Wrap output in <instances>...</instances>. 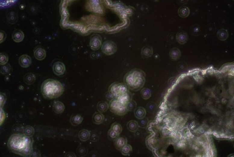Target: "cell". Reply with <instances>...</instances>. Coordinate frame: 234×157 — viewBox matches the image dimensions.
<instances>
[{
    "mask_svg": "<svg viewBox=\"0 0 234 157\" xmlns=\"http://www.w3.org/2000/svg\"><path fill=\"white\" fill-rule=\"evenodd\" d=\"M101 48L102 52L107 55H113L117 51L116 45L111 41H107L103 43Z\"/></svg>",
    "mask_w": 234,
    "mask_h": 157,
    "instance_id": "obj_5",
    "label": "cell"
},
{
    "mask_svg": "<svg viewBox=\"0 0 234 157\" xmlns=\"http://www.w3.org/2000/svg\"><path fill=\"white\" fill-rule=\"evenodd\" d=\"M139 121L138 124L139 127L141 128H145L147 126L148 124V119L145 118V117L143 119H140Z\"/></svg>",
    "mask_w": 234,
    "mask_h": 157,
    "instance_id": "obj_37",
    "label": "cell"
},
{
    "mask_svg": "<svg viewBox=\"0 0 234 157\" xmlns=\"http://www.w3.org/2000/svg\"><path fill=\"white\" fill-rule=\"evenodd\" d=\"M119 136H120V134H117L116 132H115L111 129L109 130L108 133V138L110 140H112V141H115L117 138L119 137Z\"/></svg>",
    "mask_w": 234,
    "mask_h": 157,
    "instance_id": "obj_32",
    "label": "cell"
},
{
    "mask_svg": "<svg viewBox=\"0 0 234 157\" xmlns=\"http://www.w3.org/2000/svg\"><path fill=\"white\" fill-rule=\"evenodd\" d=\"M119 83H114L109 86L108 91L109 94L114 98L118 97L120 94V93L119 87Z\"/></svg>",
    "mask_w": 234,
    "mask_h": 157,
    "instance_id": "obj_10",
    "label": "cell"
},
{
    "mask_svg": "<svg viewBox=\"0 0 234 157\" xmlns=\"http://www.w3.org/2000/svg\"><path fill=\"white\" fill-rule=\"evenodd\" d=\"M87 153V150H86V149L84 147H80L79 149H78L77 153L79 156L82 157V156H85Z\"/></svg>",
    "mask_w": 234,
    "mask_h": 157,
    "instance_id": "obj_38",
    "label": "cell"
},
{
    "mask_svg": "<svg viewBox=\"0 0 234 157\" xmlns=\"http://www.w3.org/2000/svg\"><path fill=\"white\" fill-rule=\"evenodd\" d=\"M153 53L152 48L149 46H145L142 48V55L145 58L151 57Z\"/></svg>",
    "mask_w": 234,
    "mask_h": 157,
    "instance_id": "obj_27",
    "label": "cell"
},
{
    "mask_svg": "<svg viewBox=\"0 0 234 157\" xmlns=\"http://www.w3.org/2000/svg\"><path fill=\"white\" fill-rule=\"evenodd\" d=\"M147 109L150 112H154L155 110L156 105L153 103H149L147 106Z\"/></svg>",
    "mask_w": 234,
    "mask_h": 157,
    "instance_id": "obj_40",
    "label": "cell"
},
{
    "mask_svg": "<svg viewBox=\"0 0 234 157\" xmlns=\"http://www.w3.org/2000/svg\"><path fill=\"white\" fill-rule=\"evenodd\" d=\"M117 99L122 104L127 105V104L132 100V95L129 92H127L124 94H121Z\"/></svg>",
    "mask_w": 234,
    "mask_h": 157,
    "instance_id": "obj_11",
    "label": "cell"
},
{
    "mask_svg": "<svg viewBox=\"0 0 234 157\" xmlns=\"http://www.w3.org/2000/svg\"><path fill=\"white\" fill-rule=\"evenodd\" d=\"M132 150V148L131 145L126 144V145L121 149L120 151L122 154L124 156L129 155Z\"/></svg>",
    "mask_w": 234,
    "mask_h": 157,
    "instance_id": "obj_29",
    "label": "cell"
},
{
    "mask_svg": "<svg viewBox=\"0 0 234 157\" xmlns=\"http://www.w3.org/2000/svg\"><path fill=\"white\" fill-rule=\"evenodd\" d=\"M11 66L9 64H3L1 65L0 66V72L2 74H7L9 73L11 71Z\"/></svg>",
    "mask_w": 234,
    "mask_h": 157,
    "instance_id": "obj_34",
    "label": "cell"
},
{
    "mask_svg": "<svg viewBox=\"0 0 234 157\" xmlns=\"http://www.w3.org/2000/svg\"><path fill=\"white\" fill-rule=\"evenodd\" d=\"M34 56L37 60H42L45 59L46 55L45 50L41 47H38L35 48L34 53Z\"/></svg>",
    "mask_w": 234,
    "mask_h": 157,
    "instance_id": "obj_9",
    "label": "cell"
},
{
    "mask_svg": "<svg viewBox=\"0 0 234 157\" xmlns=\"http://www.w3.org/2000/svg\"><path fill=\"white\" fill-rule=\"evenodd\" d=\"M119 91H120V94H124L129 92V88L125 83H119Z\"/></svg>",
    "mask_w": 234,
    "mask_h": 157,
    "instance_id": "obj_33",
    "label": "cell"
},
{
    "mask_svg": "<svg viewBox=\"0 0 234 157\" xmlns=\"http://www.w3.org/2000/svg\"><path fill=\"white\" fill-rule=\"evenodd\" d=\"M105 119V116L101 112H95L92 117V121L96 124H100Z\"/></svg>",
    "mask_w": 234,
    "mask_h": 157,
    "instance_id": "obj_19",
    "label": "cell"
},
{
    "mask_svg": "<svg viewBox=\"0 0 234 157\" xmlns=\"http://www.w3.org/2000/svg\"><path fill=\"white\" fill-rule=\"evenodd\" d=\"M53 108L56 113L61 114L64 111L65 106L64 104L61 101L55 100L53 103Z\"/></svg>",
    "mask_w": 234,
    "mask_h": 157,
    "instance_id": "obj_13",
    "label": "cell"
},
{
    "mask_svg": "<svg viewBox=\"0 0 234 157\" xmlns=\"http://www.w3.org/2000/svg\"><path fill=\"white\" fill-rule=\"evenodd\" d=\"M8 61V55L4 53H0V64L3 65L7 63Z\"/></svg>",
    "mask_w": 234,
    "mask_h": 157,
    "instance_id": "obj_35",
    "label": "cell"
},
{
    "mask_svg": "<svg viewBox=\"0 0 234 157\" xmlns=\"http://www.w3.org/2000/svg\"><path fill=\"white\" fill-rule=\"evenodd\" d=\"M135 116L139 119H143L146 115V111L143 107H138L134 110Z\"/></svg>",
    "mask_w": 234,
    "mask_h": 157,
    "instance_id": "obj_16",
    "label": "cell"
},
{
    "mask_svg": "<svg viewBox=\"0 0 234 157\" xmlns=\"http://www.w3.org/2000/svg\"><path fill=\"white\" fill-rule=\"evenodd\" d=\"M53 70L55 74L57 75H62L66 72V67L62 62H57L54 64Z\"/></svg>",
    "mask_w": 234,
    "mask_h": 157,
    "instance_id": "obj_7",
    "label": "cell"
},
{
    "mask_svg": "<svg viewBox=\"0 0 234 157\" xmlns=\"http://www.w3.org/2000/svg\"><path fill=\"white\" fill-rule=\"evenodd\" d=\"M141 96L143 98L147 100L151 96V91L148 88H144L141 91Z\"/></svg>",
    "mask_w": 234,
    "mask_h": 157,
    "instance_id": "obj_30",
    "label": "cell"
},
{
    "mask_svg": "<svg viewBox=\"0 0 234 157\" xmlns=\"http://www.w3.org/2000/svg\"><path fill=\"white\" fill-rule=\"evenodd\" d=\"M6 98L5 95L0 93V126L2 125L6 118L5 112L3 111L2 107L6 101Z\"/></svg>",
    "mask_w": 234,
    "mask_h": 157,
    "instance_id": "obj_8",
    "label": "cell"
},
{
    "mask_svg": "<svg viewBox=\"0 0 234 157\" xmlns=\"http://www.w3.org/2000/svg\"><path fill=\"white\" fill-rule=\"evenodd\" d=\"M179 16L182 17H187L190 14L189 9L187 7H181L178 11Z\"/></svg>",
    "mask_w": 234,
    "mask_h": 157,
    "instance_id": "obj_25",
    "label": "cell"
},
{
    "mask_svg": "<svg viewBox=\"0 0 234 157\" xmlns=\"http://www.w3.org/2000/svg\"><path fill=\"white\" fill-rule=\"evenodd\" d=\"M145 75L144 72L139 69H132L124 77V83L129 89L133 91L140 90L145 83Z\"/></svg>",
    "mask_w": 234,
    "mask_h": 157,
    "instance_id": "obj_3",
    "label": "cell"
},
{
    "mask_svg": "<svg viewBox=\"0 0 234 157\" xmlns=\"http://www.w3.org/2000/svg\"><path fill=\"white\" fill-rule=\"evenodd\" d=\"M127 128L129 131L132 132H135L138 129V122L135 120H131L129 121L127 123Z\"/></svg>",
    "mask_w": 234,
    "mask_h": 157,
    "instance_id": "obj_22",
    "label": "cell"
},
{
    "mask_svg": "<svg viewBox=\"0 0 234 157\" xmlns=\"http://www.w3.org/2000/svg\"><path fill=\"white\" fill-rule=\"evenodd\" d=\"M127 144V140L124 137H118L115 140L114 145L118 150H120L124 145Z\"/></svg>",
    "mask_w": 234,
    "mask_h": 157,
    "instance_id": "obj_15",
    "label": "cell"
},
{
    "mask_svg": "<svg viewBox=\"0 0 234 157\" xmlns=\"http://www.w3.org/2000/svg\"><path fill=\"white\" fill-rule=\"evenodd\" d=\"M108 106L110 111L117 115L122 116L126 114L128 112L126 105L122 104L117 98H114L111 100Z\"/></svg>",
    "mask_w": 234,
    "mask_h": 157,
    "instance_id": "obj_4",
    "label": "cell"
},
{
    "mask_svg": "<svg viewBox=\"0 0 234 157\" xmlns=\"http://www.w3.org/2000/svg\"><path fill=\"white\" fill-rule=\"evenodd\" d=\"M24 38V34L20 30H15L12 33V38L17 43L22 42Z\"/></svg>",
    "mask_w": 234,
    "mask_h": 157,
    "instance_id": "obj_14",
    "label": "cell"
},
{
    "mask_svg": "<svg viewBox=\"0 0 234 157\" xmlns=\"http://www.w3.org/2000/svg\"><path fill=\"white\" fill-rule=\"evenodd\" d=\"M192 33L194 35H197L199 33L200 31V29L199 27L198 26L192 27L191 29Z\"/></svg>",
    "mask_w": 234,
    "mask_h": 157,
    "instance_id": "obj_39",
    "label": "cell"
},
{
    "mask_svg": "<svg viewBox=\"0 0 234 157\" xmlns=\"http://www.w3.org/2000/svg\"><path fill=\"white\" fill-rule=\"evenodd\" d=\"M8 22L10 23H16L18 19V17L16 12L11 11L10 12L7 16Z\"/></svg>",
    "mask_w": 234,
    "mask_h": 157,
    "instance_id": "obj_28",
    "label": "cell"
},
{
    "mask_svg": "<svg viewBox=\"0 0 234 157\" xmlns=\"http://www.w3.org/2000/svg\"><path fill=\"white\" fill-rule=\"evenodd\" d=\"M19 62L22 67L27 68L30 66L31 64V59L29 55L24 54L20 57Z\"/></svg>",
    "mask_w": 234,
    "mask_h": 157,
    "instance_id": "obj_12",
    "label": "cell"
},
{
    "mask_svg": "<svg viewBox=\"0 0 234 157\" xmlns=\"http://www.w3.org/2000/svg\"><path fill=\"white\" fill-rule=\"evenodd\" d=\"M97 108L98 111L100 112H105L108 110L109 106L107 102L106 101H101L98 103Z\"/></svg>",
    "mask_w": 234,
    "mask_h": 157,
    "instance_id": "obj_21",
    "label": "cell"
},
{
    "mask_svg": "<svg viewBox=\"0 0 234 157\" xmlns=\"http://www.w3.org/2000/svg\"><path fill=\"white\" fill-rule=\"evenodd\" d=\"M101 45V39L98 35H93L92 37L90 42V46L93 50H98Z\"/></svg>",
    "mask_w": 234,
    "mask_h": 157,
    "instance_id": "obj_6",
    "label": "cell"
},
{
    "mask_svg": "<svg viewBox=\"0 0 234 157\" xmlns=\"http://www.w3.org/2000/svg\"><path fill=\"white\" fill-rule=\"evenodd\" d=\"M170 55L173 60H177L181 56V52L178 48H173L170 51Z\"/></svg>",
    "mask_w": 234,
    "mask_h": 157,
    "instance_id": "obj_26",
    "label": "cell"
},
{
    "mask_svg": "<svg viewBox=\"0 0 234 157\" xmlns=\"http://www.w3.org/2000/svg\"><path fill=\"white\" fill-rule=\"evenodd\" d=\"M41 90L45 98L52 99L61 97L64 92V88L59 81L48 79L42 84Z\"/></svg>",
    "mask_w": 234,
    "mask_h": 157,
    "instance_id": "obj_2",
    "label": "cell"
},
{
    "mask_svg": "<svg viewBox=\"0 0 234 157\" xmlns=\"http://www.w3.org/2000/svg\"><path fill=\"white\" fill-rule=\"evenodd\" d=\"M137 104L136 101L131 100L127 104V108L128 111H132L136 108Z\"/></svg>",
    "mask_w": 234,
    "mask_h": 157,
    "instance_id": "obj_36",
    "label": "cell"
},
{
    "mask_svg": "<svg viewBox=\"0 0 234 157\" xmlns=\"http://www.w3.org/2000/svg\"><path fill=\"white\" fill-rule=\"evenodd\" d=\"M229 33L227 30L225 29L220 30L217 32V37L221 41H225L228 38Z\"/></svg>",
    "mask_w": 234,
    "mask_h": 157,
    "instance_id": "obj_24",
    "label": "cell"
},
{
    "mask_svg": "<svg viewBox=\"0 0 234 157\" xmlns=\"http://www.w3.org/2000/svg\"><path fill=\"white\" fill-rule=\"evenodd\" d=\"M36 77L33 73H28L24 77L25 82L28 85H31L35 82Z\"/></svg>",
    "mask_w": 234,
    "mask_h": 157,
    "instance_id": "obj_23",
    "label": "cell"
},
{
    "mask_svg": "<svg viewBox=\"0 0 234 157\" xmlns=\"http://www.w3.org/2000/svg\"><path fill=\"white\" fill-rule=\"evenodd\" d=\"M188 0H177V1L179 3H181V4H185V3H187Z\"/></svg>",
    "mask_w": 234,
    "mask_h": 157,
    "instance_id": "obj_42",
    "label": "cell"
},
{
    "mask_svg": "<svg viewBox=\"0 0 234 157\" xmlns=\"http://www.w3.org/2000/svg\"><path fill=\"white\" fill-rule=\"evenodd\" d=\"M6 38V34L3 31L0 30V43L5 41Z\"/></svg>",
    "mask_w": 234,
    "mask_h": 157,
    "instance_id": "obj_41",
    "label": "cell"
},
{
    "mask_svg": "<svg viewBox=\"0 0 234 157\" xmlns=\"http://www.w3.org/2000/svg\"><path fill=\"white\" fill-rule=\"evenodd\" d=\"M8 145L12 152L21 156H30L33 151L32 139L25 135H12L9 139Z\"/></svg>",
    "mask_w": 234,
    "mask_h": 157,
    "instance_id": "obj_1",
    "label": "cell"
},
{
    "mask_svg": "<svg viewBox=\"0 0 234 157\" xmlns=\"http://www.w3.org/2000/svg\"><path fill=\"white\" fill-rule=\"evenodd\" d=\"M176 40L179 44L183 45L187 42L188 36L187 33L184 32H178L176 34Z\"/></svg>",
    "mask_w": 234,
    "mask_h": 157,
    "instance_id": "obj_18",
    "label": "cell"
},
{
    "mask_svg": "<svg viewBox=\"0 0 234 157\" xmlns=\"http://www.w3.org/2000/svg\"><path fill=\"white\" fill-rule=\"evenodd\" d=\"M83 117L80 115H73L70 117V122L73 126H77L83 122Z\"/></svg>",
    "mask_w": 234,
    "mask_h": 157,
    "instance_id": "obj_17",
    "label": "cell"
},
{
    "mask_svg": "<svg viewBox=\"0 0 234 157\" xmlns=\"http://www.w3.org/2000/svg\"><path fill=\"white\" fill-rule=\"evenodd\" d=\"M90 132L86 129L81 130L79 133L78 136L80 140L82 141H86L89 139L90 137Z\"/></svg>",
    "mask_w": 234,
    "mask_h": 157,
    "instance_id": "obj_20",
    "label": "cell"
},
{
    "mask_svg": "<svg viewBox=\"0 0 234 157\" xmlns=\"http://www.w3.org/2000/svg\"><path fill=\"white\" fill-rule=\"evenodd\" d=\"M110 129L113 130V131L120 135L122 133L123 130L122 127L121 126L120 124L117 123V122H114V123H113L111 126Z\"/></svg>",
    "mask_w": 234,
    "mask_h": 157,
    "instance_id": "obj_31",
    "label": "cell"
}]
</instances>
